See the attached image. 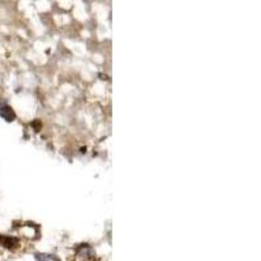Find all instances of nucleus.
<instances>
[{"mask_svg":"<svg viewBox=\"0 0 261 261\" xmlns=\"http://www.w3.org/2000/svg\"><path fill=\"white\" fill-rule=\"evenodd\" d=\"M0 116H2L4 120H7V122H13L16 118L15 111L12 110V107H9L8 105L6 103L0 105Z\"/></svg>","mask_w":261,"mask_h":261,"instance_id":"f257e3e1","label":"nucleus"},{"mask_svg":"<svg viewBox=\"0 0 261 261\" xmlns=\"http://www.w3.org/2000/svg\"><path fill=\"white\" fill-rule=\"evenodd\" d=\"M41 256V261H58L57 258L54 257V256H51V255H39Z\"/></svg>","mask_w":261,"mask_h":261,"instance_id":"f03ea898","label":"nucleus"}]
</instances>
